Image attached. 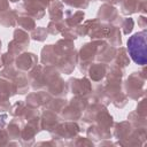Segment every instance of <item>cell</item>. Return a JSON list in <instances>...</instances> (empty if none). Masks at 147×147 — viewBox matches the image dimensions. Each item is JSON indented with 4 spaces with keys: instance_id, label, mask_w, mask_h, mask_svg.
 <instances>
[{
    "instance_id": "1",
    "label": "cell",
    "mask_w": 147,
    "mask_h": 147,
    "mask_svg": "<svg viewBox=\"0 0 147 147\" xmlns=\"http://www.w3.org/2000/svg\"><path fill=\"white\" fill-rule=\"evenodd\" d=\"M146 31L138 32L130 37L127 40V51L131 59L140 64L144 65L147 62V51H146Z\"/></svg>"
}]
</instances>
